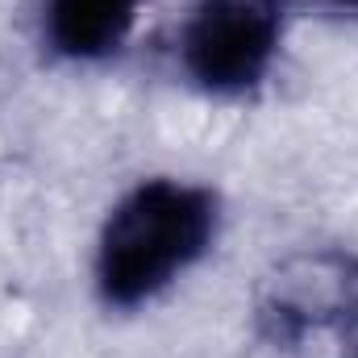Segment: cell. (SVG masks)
<instances>
[{"mask_svg":"<svg viewBox=\"0 0 358 358\" xmlns=\"http://www.w3.org/2000/svg\"><path fill=\"white\" fill-rule=\"evenodd\" d=\"M217 200L183 179L138 183L104 221L96 250L100 296L117 308H134L163 292L213 242Z\"/></svg>","mask_w":358,"mask_h":358,"instance_id":"6da1fadb","label":"cell"},{"mask_svg":"<svg viewBox=\"0 0 358 358\" xmlns=\"http://www.w3.org/2000/svg\"><path fill=\"white\" fill-rule=\"evenodd\" d=\"M283 34V0H196L179 55L208 92L234 96L267 76Z\"/></svg>","mask_w":358,"mask_h":358,"instance_id":"7a4b0ae2","label":"cell"},{"mask_svg":"<svg viewBox=\"0 0 358 358\" xmlns=\"http://www.w3.org/2000/svg\"><path fill=\"white\" fill-rule=\"evenodd\" d=\"M358 279H350V263L338 255L300 259L275 279V292L267 300V321H275V334L296 338L308 325L334 317L342 304L355 300Z\"/></svg>","mask_w":358,"mask_h":358,"instance_id":"3957f363","label":"cell"},{"mask_svg":"<svg viewBox=\"0 0 358 358\" xmlns=\"http://www.w3.org/2000/svg\"><path fill=\"white\" fill-rule=\"evenodd\" d=\"M134 13H138V0H50L46 34L59 55L92 63L113 55L125 42Z\"/></svg>","mask_w":358,"mask_h":358,"instance_id":"277c9868","label":"cell"},{"mask_svg":"<svg viewBox=\"0 0 358 358\" xmlns=\"http://www.w3.org/2000/svg\"><path fill=\"white\" fill-rule=\"evenodd\" d=\"M329 8H342V13H358V0H325Z\"/></svg>","mask_w":358,"mask_h":358,"instance_id":"5b68a950","label":"cell"},{"mask_svg":"<svg viewBox=\"0 0 358 358\" xmlns=\"http://www.w3.org/2000/svg\"><path fill=\"white\" fill-rule=\"evenodd\" d=\"M355 358H358V350H355Z\"/></svg>","mask_w":358,"mask_h":358,"instance_id":"8992f818","label":"cell"}]
</instances>
